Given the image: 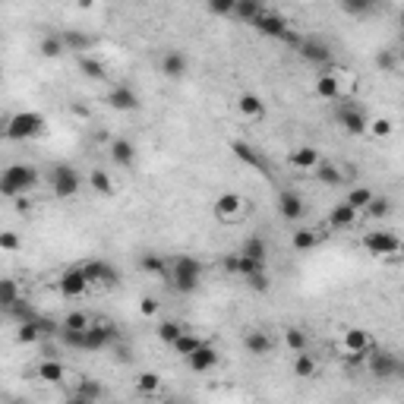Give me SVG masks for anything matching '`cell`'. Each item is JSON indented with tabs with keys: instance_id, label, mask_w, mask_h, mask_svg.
<instances>
[{
	"instance_id": "cell-1",
	"label": "cell",
	"mask_w": 404,
	"mask_h": 404,
	"mask_svg": "<svg viewBox=\"0 0 404 404\" xmlns=\"http://www.w3.org/2000/svg\"><path fill=\"white\" fill-rule=\"evenodd\" d=\"M35 187H38V171L32 165H10L0 174V193H3V199L26 196Z\"/></svg>"
},
{
	"instance_id": "cell-3",
	"label": "cell",
	"mask_w": 404,
	"mask_h": 404,
	"mask_svg": "<svg viewBox=\"0 0 404 404\" xmlns=\"http://www.w3.org/2000/svg\"><path fill=\"white\" fill-rule=\"evenodd\" d=\"M45 133V117L38 111H19L13 117H7L3 123V136L7 139H16V143H23V139H35V136Z\"/></svg>"
},
{
	"instance_id": "cell-19",
	"label": "cell",
	"mask_w": 404,
	"mask_h": 404,
	"mask_svg": "<svg viewBox=\"0 0 404 404\" xmlns=\"http://www.w3.org/2000/svg\"><path fill=\"white\" fill-rule=\"evenodd\" d=\"M278 212H281L285 221H300L303 218V199L294 190H281L278 193Z\"/></svg>"
},
{
	"instance_id": "cell-23",
	"label": "cell",
	"mask_w": 404,
	"mask_h": 404,
	"mask_svg": "<svg viewBox=\"0 0 404 404\" xmlns=\"http://www.w3.org/2000/svg\"><path fill=\"white\" fill-rule=\"evenodd\" d=\"M108 152H111L114 165H120V168H130L136 161V145L130 143V139H114V143L108 145Z\"/></svg>"
},
{
	"instance_id": "cell-22",
	"label": "cell",
	"mask_w": 404,
	"mask_h": 404,
	"mask_svg": "<svg viewBox=\"0 0 404 404\" xmlns=\"http://www.w3.org/2000/svg\"><path fill=\"white\" fill-rule=\"evenodd\" d=\"M341 347H345V351L370 354V351H373V338H370L367 329H347L345 338H341Z\"/></svg>"
},
{
	"instance_id": "cell-43",
	"label": "cell",
	"mask_w": 404,
	"mask_h": 404,
	"mask_svg": "<svg viewBox=\"0 0 404 404\" xmlns=\"http://www.w3.org/2000/svg\"><path fill=\"white\" fill-rule=\"evenodd\" d=\"M240 253H247V256H253V259L265 262L269 247H265V240H262V237H247V240H243V247H240Z\"/></svg>"
},
{
	"instance_id": "cell-17",
	"label": "cell",
	"mask_w": 404,
	"mask_h": 404,
	"mask_svg": "<svg viewBox=\"0 0 404 404\" xmlns=\"http://www.w3.org/2000/svg\"><path fill=\"white\" fill-rule=\"evenodd\" d=\"M108 108H114V111H136L139 108V95H136L130 85H114L111 92L105 95Z\"/></svg>"
},
{
	"instance_id": "cell-27",
	"label": "cell",
	"mask_w": 404,
	"mask_h": 404,
	"mask_svg": "<svg viewBox=\"0 0 404 404\" xmlns=\"http://www.w3.org/2000/svg\"><path fill=\"white\" fill-rule=\"evenodd\" d=\"M345 177L347 174L338 165H332V161H319V165H316V180L325 183V187H338V183H345Z\"/></svg>"
},
{
	"instance_id": "cell-56",
	"label": "cell",
	"mask_w": 404,
	"mask_h": 404,
	"mask_svg": "<svg viewBox=\"0 0 404 404\" xmlns=\"http://www.w3.org/2000/svg\"><path fill=\"white\" fill-rule=\"evenodd\" d=\"M73 117H89V108H83V105H73Z\"/></svg>"
},
{
	"instance_id": "cell-32",
	"label": "cell",
	"mask_w": 404,
	"mask_h": 404,
	"mask_svg": "<svg viewBox=\"0 0 404 404\" xmlns=\"http://www.w3.org/2000/svg\"><path fill=\"white\" fill-rule=\"evenodd\" d=\"M285 345H287V351H291V354L307 351V347H310L307 332H303V329H297V325H287V329H285Z\"/></svg>"
},
{
	"instance_id": "cell-12",
	"label": "cell",
	"mask_w": 404,
	"mask_h": 404,
	"mask_svg": "<svg viewBox=\"0 0 404 404\" xmlns=\"http://www.w3.org/2000/svg\"><path fill=\"white\" fill-rule=\"evenodd\" d=\"M83 269H85V275H89L92 285H98V287H117V281H120V272L114 269L111 262H105V259L85 262Z\"/></svg>"
},
{
	"instance_id": "cell-49",
	"label": "cell",
	"mask_w": 404,
	"mask_h": 404,
	"mask_svg": "<svg viewBox=\"0 0 404 404\" xmlns=\"http://www.w3.org/2000/svg\"><path fill=\"white\" fill-rule=\"evenodd\" d=\"M341 3H345V10L351 16H370L376 7V0H341Z\"/></svg>"
},
{
	"instance_id": "cell-7",
	"label": "cell",
	"mask_w": 404,
	"mask_h": 404,
	"mask_svg": "<svg viewBox=\"0 0 404 404\" xmlns=\"http://www.w3.org/2000/svg\"><path fill=\"white\" fill-rule=\"evenodd\" d=\"M57 287H60V294H63V297L76 300V297H83V294L89 291L92 281H89V275H85L83 265H73V269H67L63 275L57 278Z\"/></svg>"
},
{
	"instance_id": "cell-50",
	"label": "cell",
	"mask_w": 404,
	"mask_h": 404,
	"mask_svg": "<svg viewBox=\"0 0 404 404\" xmlns=\"http://www.w3.org/2000/svg\"><path fill=\"white\" fill-rule=\"evenodd\" d=\"M250 285V291H256V294H265L272 287V281H269V275L265 272H256V275H250V278H243Z\"/></svg>"
},
{
	"instance_id": "cell-8",
	"label": "cell",
	"mask_w": 404,
	"mask_h": 404,
	"mask_svg": "<svg viewBox=\"0 0 404 404\" xmlns=\"http://www.w3.org/2000/svg\"><path fill=\"white\" fill-rule=\"evenodd\" d=\"M347 73H341V70H325V73L316 76V95L322 98V101H341L345 98V89H341V79H345Z\"/></svg>"
},
{
	"instance_id": "cell-5",
	"label": "cell",
	"mask_w": 404,
	"mask_h": 404,
	"mask_svg": "<svg viewBox=\"0 0 404 404\" xmlns=\"http://www.w3.org/2000/svg\"><path fill=\"white\" fill-rule=\"evenodd\" d=\"M360 243H363V250H367V253H373V256H401L404 253L401 237H395L392 231H382V228L367 231Z\"/></svg>"
},
{
	"instance_id": "cell-28",
	"label": "cell",
	"mask_w": 404,
	"mask_h": 404,
	"mask_svg": "<svg viewBox=\"0 0 404 404\" xmlns=\"http://www.w3.org/2000/svg\"><path fill=\"white\" fill-rule=\"evenodd\" d=\"M291 165L297 168V171H310V168L319 165V152H316L313 145H300V149L291 152Z\"/></svg>"
},
{
	"instance_id": "cell-38",
	"label": "cell",
	"mask_w": 404,
	"mask_h": 404,
	"mask_svg": "<svg viewBox=\"0 0 404 404\" xmlns=\"http://www.w3.org/2000/svg\"><path fill=\"white\" fill-rule=\"evenodd\" d=\"M259 13H262V0H237V10H234L240 23H253Z\"/></svg>"
},
{
	"instance_id": "cell-6",
	"label": "cell",
	"mask_w": 404,
	"mask_h": 404,
	"mask_svg": "<svg viewBox=\"0 0 404 404\" xmlns=\"http://www.w3.org/2000/svg\"><path fill=\"white\" fill-rule=\"evenodd\" d=\"M117 341V329L111 322H92L83 332V351H105Z\"/></svg>"
},
{
	"instance_id": "cell-37",
	"label": "cell",
	"mask_w": 404,
	"mask_h": 404,
	"mask_svg": "<svg viewBox=\"0 0 404 404\" xmlns=\"http://www.w3.org/2000/svg\"><path fill=\"white\" fill-rule=\"evenodd\" d=\"M199 345H202V338H199V335H193V332H183V335H180L171 347H174V354H180V357L187 360Z\"/></svg>"
},
{
	"instance_id": "cell-46",
	"label": "cell",
	"mask_w": 404,
	"mask_h": 404,
	"mask_svg": "<svg viewBox=\"0 0 404 404\" xmlns=\"http://www.w3.org/2000/svg\"><path fill=\"white\" fill-rule=\"evenodd\" d=\"M256 272H265V262L253 259V256H247V253H240V272H237V275L240 278H250V275H256Z\"/></svg>"
},
{
	"instance_id": "cell-14",
	"label": "cell",
	"mask_w": 404,
	"mask_h": 404,
	"mask_svg": "<svg viewBox=\"0 0 404 404\" xmlns=\"http://www.w3.org/2000/svg\"><path fill=\"white\" fill-rule=\"evenodd\" d=\"M231 152H234V158H237V161H243L247 168H253V171H259V174H269V161L262 158V152L256 149V145L243 143V139H234Z\"/></svg>"
},
{
	"instance_id": "cell-10",
	"label": "cell",
	"mask_w": 404,
	"mask_h": 404,
	"mask_svg": "<svg viewBox=\"0 0 404 404\" xmlns=\"http://www.w3.org/2000/svg\"><path fill=\"white\" fill-rule=\"evenodd\" d=\"M338 123L345 127V133H351V136H363L370 130V120H367V114L360 111L357 105H341L338 108Z\"/></svg>"
},
{
	"instance_id": "cell-16",
	"label": "cell",
	"mask_w": 404,
	"mask_h": 404,
	"mask_svg": "<svg viewBox=\"0 0 404 404\" xmlns=\"http://www.w3.org/2000/svg\"><path fill=\"white\" fill-rule=\"evenodd\" d=\"M218 360H221V357H218L215 347H212L209 341H202V345L187 357V367L193 370V373H209V370L218 367Z\"/></svg>"
},
{
	"instance_id": "cell-45",
	"label": "cell",
	"mask_w": 404,
	"mask_h": 404,
	"mask_svg": "<svg viewBox=\"0 0 404 404\" xmlns=\"http://www.w3.org/2000/svg\"><path fill=\"white\" fill-rule=\"evenodd\" d=\"M367 133L376 136V139H385V136L395 133V123H392L389 117H376V120H370V130H367Z\"/></svg>"
},
{
	"instance_id": "cell-34",
	"label": "cell",
	"mask_w": 404,
	"mask_h": 404,
	"mask_svg": "<svg viewBox=\"0 0 404 404\" xmlns=\"http://www.w3.org/2000/svg\"><path fill=\"white\" fill-rule=\"evenodd\" d=\"M89 187L101 196H114V180H111V174L101 171V168H95V171L89 174Z\"/></svg>"
},
{
	"instance_id": "cell-20",
	"label": "cell",
	"mask_w": 404,
	"mask_h": 404,
	"mask_svg": "<svg viewBox=\"0 0 404 404\" xmlns=\"http://www.w3.org/2000/svg\"><path fill=\"white\" fill-rule=\"evenodd\" d=\"M187 67H190V60L183 51H168L165 57H161V73H165L168 79H183V76H187Z\"/></svg>"
},
{
	"instance_id": "cell-26",
	"label": "cell",
	"mask_w": 404,
	"mask_h": 404,
	"mask_svg": "<svg viewBox=\"0 0 404 404\" xmlns=\"http://www.w3.org/2000/svg\"><path fill=\"white\" fill-rule=\"evenodd\" d=\"M316 373H319V363H316L313 354L310 351L294 354V376H297V379H313Z\"/></svg>"
},
{
	"instance_id": "cell-44",
	"label": "cell",
	"mask_w": 404,
	"mask_h": 404,
	"mask_svg": "<svg viewBox=\"0 0 404 404\" xmlns=\"http://www.w3.org/2000/svg\"><path fill=\"white\" fill-rule=\"evenodd\" d=\"M389 212H392V202L385 199V196H373V202L367 205V215L373 218V221H382Z\"/></svg>"
},
{
	"instance_id": "cell-25",
	"label": "cell",
	"mask_w": 404,
	"mask_h": 404,
	"mask_svg": "<svg viewBox=\"0 0 404 404\" xmlns=\"http://www.w3.org/2000/svg\"><path fill=\"white\" fill-rule=\"evenodd\" d=\"M243 345H247L250 354H256V357H265V354H272V347H275V341H272L265 332L253 329L247 338H243Z\"/></svg>"
},
{
	"instance_id": "cell-36",
	"label": "cell",
	"mask_w": 404,
	"mask_h": 404,
	"mask_svg": "<svg viewBox=\"0 0 404 404\" xmlns=\"http://www.w3.org/2000/svg\"><path fill=\"white\" fill-rule=\"evenodd\" d=\"M291 243H294V250L307 253V250H313L316 243H319V234L310 231V228H297V231H294V237H291Z\"/></svg>"
},
{
	"instance_id": "cell-54",
	"label": "cell",
	"mask_w": 404,
	"mask_h": 404,
	"mask_svg": "<svg viewBox=\"0 0 404 404\" xmlns=\"http://www.w3.org/2000/svg\"><path fill=\"white\" fill-rule=\"evenodd\" d=\"M139 313H143V316H155L158 313V300L155 297H143V300H139Z\"/></svg>"
},
{
	"instance_id": "cell-59",
	"label": "cell",
	"mask_w": 404,
	"mask_h": 404,
	"mask_svg": "<svg viewBox=\"0 0 404 404\" xmlns=\"http://www.w3.org/2000/svg\"><path fill=\"white\" fill-rule=\"evenodd\" d=\"M398 63H404V48H401V51H398Z\"/></svg>"
},
{
	"instance_id": "cell-21",
	"label": "cell",
	"mask_w": 404,
	"mask_h": 404,
	"mask_svg": "<svg viewBox=\"0 0 404 404\" xmlns=\"http://www.w3.org/2000/svg\"><path fill=\"white\" fill-rule=\"evenodd\" d=\"M237 111L243 114L247 120H253V123H259L262 117H265V101H262L259 95H253V92H243V95L237 98Z\"/></svg>"
},
{
	"instance_id": "cell-4",
	"label": "cell",
	"mask_w": 404,
	"mask_h": 404,
	"mask_svg": "<svg viewBox=\"0 0 404 404\" xmlns=\"http://www.w3.org/2000/svg\"><path fill=\"white\" fill-rule=\"evenodd\" d=\"M48 180H51V193L57 199H73L79 193V187H83V177H79V171L73 165H54Z\"/></svg>"
},
{
	"instance_id": "cell-42",
	"label": "cell",
	"mask_w": 404,
	"mask_h": 404,
	"mask_svg": "<svg viewBox=\"0 0 404 404\" xmlns=\"http://www.w3.org/2000/svg\"><path fill=\"white\" fill-rule=\"evenodd\" d=\"M13 303H19V287H16L13 278H3V285H0V307L10 310Z\"/></svg>"
},
{
	"instance_id": "cell-48",
	"label": "cell",
	"mask_w": 404,
	"mask_h": 404,
	"mask_svg": "<svg viewBox=\"0 0 404 404\" xmlns=\"http://www.w3.org/2000/svg\"><path fill=\"white\" fill-rule=\"evenodd\" d=\"M63 41H67V51H89V45H92V38L83 35V32H67Z\"/></svg>"
},
{
	"instance_id": "cell-58",
	"label": "cell",
	"mask_w": 404,
	"mask_h": 404,
	"mask_svg": "<svg viewBox=\"0 0 404 404\" xmlns=\"http://www.w3.org/2000/svg\"><path fill=\"white\" fill-rule=\"evenodd\" d=\"M398 376H404V360H398Z\"/></svg>"
},
{
	"instance_id": "cell-47",
	"label": "cell",
	"mask_w": 404,
	"mask_h": 404,
	"mask_svg": "<svg viewBox=\"0 0 404 404\" xmlns=\"http://www.w3.org/2000/svg\"><path fill=\"white\" fill-rule=\"evenodd\" d=\"M205 10H209L212 16H234L237 0H205Z\"/></svg>"
},
{
	"instance_id": "cell-55",
	"label": "cell",
	"mask_w": 404,
	"mask_h": 404,
	"mask_svg": "<svg viewBox=\"0 0 404 404\" xmlns=\"http://www.w3.org/2000/svg\"><path fill=\"white\" fill-rule=\"evenodd\" d=\"M225 272H228V275H237V272H240V253L225 256Z\"/></svg>"
},
{
	"instance_id": "cell-57",
	"label": "cell",
	"mask_w": 404,
	"mask_h": 404,
	"mask_svg": "<svg viewBox=\"0 0 404 404\" xmlns=\"http://www.w3.org/2000/svg\"><path fill=\"white\" fill-rule=\"evenodd\" d=\"M76 7H79V10H92V7H95V0H76Z\"/></svg>"
},
{
	"instance_id": "cell-13",
	"label": "cell",
	"mask_w": 404,
	"mask_h": 404,
	"mask_svg": "<svg viewBox=\"0 0 404 404\" xmlns=\"http://www.w3.org/2000/svg\"><path fill=\"white\" fill-rule=\"evenodd\" d=\"M250 26H253V29L259 32V35H265V38H278V41H281V38H285V32L291 29L285 16H278V13H265V10H262V13L256 16V19H253Z\"/></svg>"
},
{
	"instance_id": "cell-33",
	"label": "cell",
	"mask_w": 404,
	"mask_h": 404,
	"mask_svg": "<svg viewBox=\"0 0 404 404\" xmlns=\"http://www.w3.org/2000/svg\"><path fill=\"white\" fill-rule=\"evenodd\" d=\"M158 389H161V376L158 373H139L136 376V392H139L143 398L158 395Z\"/></svg>"
},
{
	"instance_id": "cell-29",
	"label": "cell",
	"mask_w": 404,
	"mask_h": 404,
	"mask_svg": "<svg viewBox=\"0 0 404 404\" xmlns=\"http://www.w3.org/2000/svg\"><path fill=\"white\" fill-rule=\"evenodd\" d=\"M105 395V392H101V385H98V382H92V379H79L76 382V389H73V401H98V398Z\"/></svg>"
},
{
	"instance_id": "cell-41",
	"label": "cell",
	"mask_w": 404,
	"mask_h": 404,
	"mask_svg": "<svg viewBox=\"0 0 404 404\" xmlns=\"http://www.w3.org/2000/svg\"><path fill=\"white\" fill-rule=\"evenodd\" d=\"M183 332H187V329H183L180 322H174V319H165L161 325H158V338H161L165 345H174V341L183 335Z\"/></svg>"
},
{
	"instance_id": "cell-31",
	"label": "cell",
	"mask_w": 404,
	"mask_h": 404,
	"mask_svg": "<svg viewBox=\"0 0 404 404\" xmlns=\"http://www.w3.org/2000/svg\"><path fill=\"white\" fill-rule=\"evenodd\" d=\"M139 269H143L145 275H158V278H168V275H171L168 262L161 259V256H155V253H145L143 259H139Z\"/></svg>"
},
{
	"instance_id": "cell-51",
	"label": "cell",
	"mask_w": 404,
	"mask_h": 404,
	"mask_svg": "<svg viewBox=\"0 0 404 404\" xmlns=\"http://www.w3.org/2000/svg\"><path fill=\"white\" fill-rule=\"evenodd\" d=\"M398 63V51H379L376 54V67L382 70V73H392Z\"/></svg>"
},
{
	"instance_id": "cell-52",
	"label": "cell",
	"mask_w": 404,
	"mask_h": 404,
	"mask_svg": "<svg viewBox=\"0 0 404 404\" xmlns=\"http://www.w3.org/2000/svg\"><path fill=\"white\" fill-rule=\"evenodd\" d=\"M60 325H63V329H79V332H83V329H89V325H92V319L85 313H70L67 319L60 322Z\"/></svg>"
},
{
	"instance_id": "cell-15",
	"label": "cell",
	"mask_w": 404,
	"mask_h": 404,
	"mask_svg": "<svg viewBox=\"0 0 404 404\" xmlns=\"http://www.w3.org/2000/svg\"><path fill=\"white\" fill-rule=\"evenodd\" d=\"M367 367L376 379H395L398 376V357L389 351H373L367 357Z\"/></svg>"
},
{
	"instance_id": "cell-9",
	"label": "cell",
	"mask_w": 404,
	"mask_h": 404,
	"mask_svg": "<svg viewBox=\"0 0 404 404\" xmlns=\"http://www.w3.org/2000/svg\"><path fill=\"white\" fill-rule=\"evenodd\" d=\"M297 54L307 63H316V67H332V48L322 38H300Z\"/></svg>"
},
{
	"instance_id": "cell-39",
	"label": "cell",
	"mask_w": 404,
	"mask_h": 404,
	"mask_svg": "<svg viewBox=\"0 0 404 404\" xmlns=\"http://www.w3.org/2000/svg\"><path fill=\"white\" fill-rule=\"evenodd\" d=\"M79 70H83L85 79H95V83L108 76L105 63H101V60H95V57H79Z\"/></svg>"
},
{
	"instance_id": "cell-18",
	"label": "cell",
	"mask_w": 404,
	"mask_h": 404,
	"mask_svg": "<svg viewBox=\"0 0 404 404\" xmlns=\"http://www.w3.org/2000/svg\"><path fill=\"white\" fill-rule=\"evenodd\" d=\"M357 215H360V212L354 209L351 202H338L335 209L329 212V228H332V231H347V228L357 225Z\"/></svg>"
},
{
	"instance_id": "cell-35",
	"label": "cell",
	"mask_w": 404,
	"mask_h": 404,
	"mask_svg": "<svg viewBox=\"0 0 404 404\" xmlns=\"http://www.w3.org/2000/svg\"><path fill=\"white\" fill-rule=\"evenodd\" d=\"M38 51H41V57H63V51H67V41H63V35H51V38H41V45H38Z\"/></svg>"
},
{
	"instance_id": "cell-24",
	"label": "cell",
	"mask_w": 404,
	"mask_h": 404,
	"mask_svg": "<svg viewBox=\"0 0 404 404\" xmlns=\"http://www.w3.org/2000/svg\"><path fill=\"white\" fill-rule=\"evenodd\" d=\"M38 379L48 382V385H57V382L67 379V370H63V363H57V360L45 357L41 363H38Z\"/></svg>"
},
{
	"instance_id": "cell-11",
	"label": "cell",
	"mask_w": 404,
	"mask_h": 404,
	"mask_svg": "<svg viewBox=\"0 0 404 404\" xmlns=\"http://www.w3.org/2000/svg\"><path fill=\"white\" fill-rule=\"evenodd\" d=\"M247 212V199L240 193H221L215 199V218L218 221H237Z\"/></svg>"
},
{
	"instance_id": "cell-30",
	"label": "cell",
	"mask_w": 404,
	"mask_h": 404,
	"mask_svg": "<svg viewBox=\"0 0 404 404\" xmlns=\"http://www.w3.org/2000/svg\"><path fill=\"white\" fill-rule=\"evenodd\" d=\"M41 335H45V332H41V325H38V316L35 319L19 322V329H16V341H19V345H35Z\"/></svg>"
},
{
	"instance_id": "cell-53",
	"label": "cell",
	"mask_w": 404,
	"mask_h": 404,
	"mask_svg": "<svg viewBox=\"0 0 404 404\" xmlns=\"http://www.w3.org/2000/svg\"><path fill=\"white\" fill-rule=\"evenodd\" d=\"M0 250H7V253L19 250V237H16L13 231H3V234H0Z\"/></svg>"
},
{
	"instance_id": "cell-40",
	"label": "cell",
	"mask_w": 404,
	"mask_h": 404,
	"mask_svg": "<svg viewBox=\"0 0 404 404\" xmlns=\"http://www.w3.org/2000/svg\"><path fill=\"white\" fill-rule=\"evenodd\" d=\"M373 196H376V193H373L370 187H354L351 193H347V202H351L357 212H367V205L373 202Z\"/></svg>"
},
{
	"instance_id": "cell-2",
	"label": "cell",
	"mask_w": 404,
	"mask_h": 404,
	"mask_svg": "<svg viewBox=\"0 0 404 404\" xmlns=\"http://www.w3.org/2000/svg\"><path fill=\"white\" fill-rule=\"evenodd\" d=\"M168 281H171L180 294H193L196 287L202 285V262L193 259V256H174Z\"/></svg>"
}]
</instances>
